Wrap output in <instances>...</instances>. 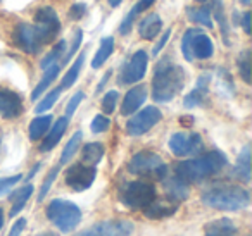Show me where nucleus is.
I'll list each match as a JSON object with an SVG mask.
<instances>
[{"mask_svg": "<svg viewBox=\"0 0 252 236\" xmlns=\"http://www.w3.org/2000/svg\"><path fill=\"white\" fill-rule=\"evenodd\" d=\"M185 71L169 59H162L156 66L154 80H152V97L156 102H169L183 90L185 85Z\"/></svg>", "mask_w": 252, "mask_h": 236, "instance_id": "f257e3e1", "label": "nucleus"}, {"mask_svg": "<svg viewBox=\"0 0 252 236\" xmlns=\"http://www.w3.org/2000/svg\"><path fill=\"white\" fill-rule=\"evenodd\" d=\"M226 166V155L218 150L197 157V159L183 160L175 167L176 177H180L185 183H199L206 177L214 176Z\"/></svg>", "mask_w": 252, "mask_h": 236, "instance_id": "f03ea898", "label": "nucleus"}, {"mask_svg": "<svg viewBox=\"0 0 252 236\" xmlns=\"http://www.w3.org/2000/svg\"><path fill=\"white\" fill-rule=\"evenodd\" d=\"M204 205L216 210L223 212H235L249 207L251 204V195L245 188L238 184H218L202 193Z\"/></svg>", "mask_w": 252, "mask_h": 236, "instance_id": "7ed1b4c3", "label": "nucleus"}, {"mask_svg": "<svg viewBox=\"0 0 252 236\" xmlns=\"http://www.w3.org/2000/svg\"><path fill=\"white\" fill-rule=\"evenodd\" d=\"M47 217L61 233H69L80 224L81 210L73 202L56 198L47 207Z\"/></svg>", "mask_w": 252, "mask_h": 236, "instance_id": "20e7f679", "label": "nucleus"}, {"mask_svg": "<svg viewBox=\"0 0 252 236\" xmlns=\"http://www.w3.org/2000/svg\"><path fill=\"white\" fill-rule=\"evenodd\" d=\"M128 171L137 176L152 177L158 181H162L168 176V166L161 159V155H158L156 152H149V150L135 153L128 162Z\"/></svg>", "mask_w": 252, "mask_h": 236, "instance_id": "39448f33", "label": "nucleus"}, {"mask_svg": "<svg viewBox=\"0 0 252 236\" xmlns=\"http://www.w3.org/2000/svg\"><path fill=\"white\" fill-rule=\"evenodd\" d=\"M156 198V186L147 181H131L119 191V200L130 208H145Z\"/></svg>", "mask_w": 252, "mask_h": 236, "instance_id": "423d86ee", "label": "nucleus"}, {"mask_svg": "<svg viewBox=\"0 0 252 236\" xmlns=\"http://www.w3.org/2000/svg\"><path fill=\"white\" fill-rule=\"evenodd\" d=\"M35 30L42 43H52L61 31V21L52 7H40L35 14Z\"/></svg>", "mask_w": 252, "mask_h": 236, "instance_id": "0eeeda50", "label": "nucleus"}, {"mask_svg": "<svg viewBox=\"0 0 252 236\" xmlns=\"http://www.w3.org/2000/svg\"><path fill=\"white\" fill-rule=\"evenodd\" d=\"M162 119V112L158 107H145L126 122V133L130 136H142L151 131Z\"/></svg>", "mask_w": 252, "mask_h": 236, "instance_id": "6e6552de", "label": "nucleus"}, {"mask_svg": "<svg viewBox=\"0 0 252 236\" xmlns=\"http://www.w3.org/2000/svg\"><path fill=\"white\" fill-rule=\"evenodd\" d=\"M95 176H97V169L94 166H87V164H73L69 169L66 171L64 181L73 191H85L94 184Z\"/></svg>", "mask_w": 252, "mask_h": 236, "instance_id": "1a4fd4ad", "label": "nucleus"}, {"mask_svg": "<svg viewBox=\"0 0 252 236\" xmlns=\"http://www.w3.org/2000/svg\"><path fill=\"white\" fill-rule=\"evenodd\" d=\"M147 66H149L147 52L145 50L135 52L131 56V59L128 60V64L123 67L121 74H119V85H131L144 80L145 73H147Z\"/></svg>", "mask_w": 252, "mask_h": 236, "instance_id": "9d476101", "label": "nucleus"}, {"mask_svg": "<svg viewBox=\"0 0 252 236\" xmlns=\"http://www.w3.org/2000/svg\"><path fill=\"white\" fill-rule=\"evenodd\" d=\"M133 233V222L130 221H104L74 236H130Z\"/></svg>", "mask_w": 252, "mask_h": 236, "instance_id": "9b49d317", "label": "nucleus"}, {"mask_svg": "<svg viewBox=\"0 0 252 236\" xmlns=\"http://www.w3.org/2000/svg\"><path fill=\"white\" fill-rule=\"evenodd\" d=\"M169 148L176 157L195 155L202 150V138L197 133H175L169 140Z\"/></svg>", "mask_w": 252, "mask_h": 236, "instance_id": "f8f14e48", "label": "nucleus"}, {"mask_svg": "<svg viewBox=\"0 0 252 236\" xmlns=\"http://www.w3.org/2000/svg\"><path fill=\"white\" fill-rule=\"evenodd\" d=\"M14 42H16V45L26 54H38L43 47L35 26L28 25V23H21V25L16 26Z\"/></svg>", "mask_w": 252, "mask_h": 236, "instance_id": "ddd939ff", "label": "nucleus"}, {"mask_svg": "<svg viewBox=\"0 0 252 236\" xmlns=\"http://www.w3.org/2000/svg\"><path fill=\"white\" fill-rule=\"evenodd\" d=\"M23 114V100L16 91L0 88V118L16 119Z\"/></svg>", "mask_w": 252, "mask_h": 236, "instance_id": "4468645a", "label": "nucleus"}, {"mask_svg": "<svg viewBox=\"0 0 252 236\" xmlns=\"http://www.w3.org/2000/svg\"><path fill=\"white\" fill-rule=\"evenodd\" d=\"M190 50H192L193 59H211L214 54L213 40L207 35H204V33H200V30H193L192 40H190Z\"/></svg>", "mask_w": 252, "mask_h": 236, "instance_id": "2eb2a0df", "label": "nucleus"}, {"mask_svg": "<svg viewBox=\"0 0 252 236\" xmlns=\"http://www.w3.org/2000/svg\"><path fill=\"white\" fill-rule=\"evenodd\" d=\"M147 100V88L144 85H138V87L131 88L128 93H126L125 100L121 105V114L123 116H131L142 107V104Z\"/></svg>", "mask_w": 252, "mask_h": 236, "instance_id": "dca6fc26", "label": "nucleus"}, {"mask_svg": "<svg viewBox=\"0 0 252 236\" xmlns=\"http://www.w3.org/2000/svg\"><path fill=\"white\" fill-rule=\"evenodd\" d=\"M209 81H211V74H202V76L199 78L195 88H193L185 97V100H183L185 107H200L202 104H206L207 91H209Z\"/></svg>", "mask_w": 252, "mask_h": 236, "instance_id": "f3484780", "label": "nucleus"}, {"mask_svg": "<svg viewBox=\"0 0 252 236\" xmlns=\"http://www.w3.org/2000/svg\"><path fill=\"white\" fill-rule=\"evenodd\" d=\"M145 215L149 219H162V217H169L178 210V202L175 200H152L147 207L144 208Z\"/></svg>", "mask_w": 252, "mask_h": 236, "instance_id": "a211bd4d", "label": "nucleus"}, {"mask_svg": "<svg viewBox=\"0 0 252 236\" xmlns=\"http://www.w3.org/2000/svg\"><path fill=\"white\" fill-rule=\"evenodd\" d=\"M67 124H69L67 118H59V121L52 128H49V131L45 133V140H43L42 147H40V152H50L54 147L59 145L61 138H63V135L67 129Z\"/></svg>", "mask_w": 252, "mask_h": 236, "instance_id": "6ab92c4d", "label": "nucleus"}, {"mask_svg": "<svg viewBox=\"0 0 252 236\" xmlns=\"http://www.w3.org/2000/svg\"><path fill=\"white\" fill-rule=\"evenodd\" d=\"M237 235V226L231 219L221 217L206 224V236H235Z\"/></svg>", "mask_w": 252, "mask_h": 236, "instance_id": "aec40b11", "label": "nucleus"}, {"mask_svg": "<svg viewBox=\"0 0 252 236\" xmlns=\"http://www.w3.org/2000/svg\"><path fill=\"white\" fill-rule=\"evenodd\" d=\"M162 30V21L156 12L145 16L140 23H138V33L144 40H154L156 36L161 33Z\"/></svg>", "mask_w": 252, "mask_h": 236, "instance_id": "412c9836", "label": "nucleus"}, {"mask_svg": "<svg viewBox=\"0 0 252 236\" xmlns=\"http://www.w3.org/2000/svg\"><path fill=\"white\" fill-rule=\"evenodd\" d=\"M164 181V190L166 193H168V197L171 198V200L175 202H183L189 198L190 195V190H189V183H185V181H182L180 177H169V179H162Z\"/></svg>", "mask_w": 252, "mask_h": 236, "instance_id": "4be33fe9", "label": "nucleus"}, {"mask_svg": "<svg viewBox=\"0 0 252 236\" xmlns=\"http://www.w3.org/2000/svg\"><path fill=\"white\" fill-rule=\"evenodd\" d=\"M50 124H52V116L50 114H45V116H38L32 121L28 128V136L32 142H36L40 140L42 136H45V133L49 131Z\"/></svg>", "mask_w": 252, "mask_h": 236, "instance_id": "5701e85b", "label": "nucleus"}, {"mask_svg": "<svg viewBox=\"0 0 252 236\" xmlns=\"http://www.w3.org/2000/svg\"><path fill=\"white\" fill-rule=\"evenodd\" d=\"M235 176L244 183L251 181V148L244 147L237 159V167H235Z\"/></svg>", "mask_w": 252, "mask_h": 236, "instance_id": "b1692460", "label": "nucleus"}, {"mask_svg": "<svg viewBox=\"0 0 252 236\" xmlns=\"http://www.w3.org/2000/svg\"><path fill=\"white\" fill-rule=\"evenodd\" d=\"M61 69H63L61 62H57V64H54V66L47 67V69H45V76L42 78V81H40V83L36 85V88L33 90V93H32L33 100H36V98H40V95L45 93V90L50 87V83H52V81L57 78V74H59Z\"/></svg>", "mask_w": 252, "mask_h": 236, "instance_id": "393cba45", "label": "nucleus"}, {"mask_svg": "<svg viewBox=\"0 0 252 236\" xmlns=\"http://www.w3.org/2000/svg\"><path fill=\"white\" fill-rule=\"evenodd\" d=\"M104 145L102 143H87V145L83 147V152H81V157H83V162L87 164V166H97L98 162L102 160V157H104Z\"/></svg>", "mask_w": 252, "mask_h": 236, "instance_id": "a878e982", "label": "nucleus"}, {"mask_svg": "<svg viewBox=\"0 0 252 236\" xmlns=\"http://www.w3.org/2000/svg\"><path fill=\"white\" fill-rule=\"evenodd\" d=\"M33 193V184H26V186L19 188L18 191H16L14 195L11 197L12 200V208H11V217H16V215L19 214V212L23 210V207L26 205V202H28V198L32 197Z\"/></svg>", "mask_w": 252, "mask_h": 236, "instance_id": "bb28decb", "label": "nucleus"}, {"mask_svg": "<svg viewBox=\"0 0 252 236\" xmlns=\"http://www.w3.org/2000/svg\"><path fill=\"white\" fill-rule=\"evenodd\" d=\"M209 11L214 14V18H216V21L220 23V26H221V35H223L224 43H226V45H230V26H228L226 16H224L223 4H221L220 0H214Z\"/></svg>", "mask_w": 252, "mask_h": 236, "instance_id": "cd10ccee", "label": "nucleus"}, {"mask_svg": "<svg viewBox=\"0 0 252 236\" xmlns=\"http://www.w3.org/2000/svg\"><path fill=\"white\" fill-rule=\"evenodd\" d=\"M112 52H114V38L107 36V38H104L100 42L98 52L95 54L94 60H92V67H94V69H98V67H100L102 64H104L105 60L109 59V57H111Z\"/></svg>", "mask_w": 252, "mask_h": 236, "instance_id": "c85d7f7f", "label": "nucleus"}, {"mask_svg": "<svg viewBox=\"0 0 252 236\" xmlns=\"http://www.w3.org/2000/svg\"><path fill=\"white\" fill-rule=\"evenodd\" d=\"M187 16L189 19L193 23V25H202L206 28H213V18H211L209 9L206 7H190L187 11Z\"/></svg>", "mask_w": 252, "mask_h": 236, "instance_id": "c756f323", "label": "nucleus"}, {"mask_svg": "<svg viewBox=\"0 0 252 236\" xmlns=\"http://www.w3.org/2000/svg\"><path fill=\"white\" fill-rule=\"evenodd\" d=\"M81 140H83V133H81V131H76L73 136H71L69 142L66 143V147H64V150H63V155H61L59 166H64V164H67L71 159H73L74 153H76L78 148H80Z\"/></svg>", "mask_w": 252, "mask_h": 236, "instance_id": "7c9ffc66", "label": "nucleus"}, {"mask_svg": "<svg viewBox=\"0 0 252 236\" xmlns=\"http://www.w3.org/2000/svg\"><path fill=\"white\" fill-rule=\"evenodd\" d=\"M83 62H85V54H80V56H78V59L73 62V66L69 67V71H67V73L64 74L63 81H61V88H63V90H66V88L73 87V85L76 83L78 74H80Z\"/></svg>", "mask_w": 252, "mask_h": 236, "instance_id": "2f4dec72", "label": "nucleus"}, {"mask_svg": "<svg viewBox=\"0 0 252 236\" xmlns=\"http://www.w3.org/2000/svg\"><path fill=\"white\" fill-rule=\"evenodd\" d=\"M64 54H66V42H64V40H61L59 43H56V47L52 49V52L47 54L45 59L42 60V69L45 71L47 67L61 62V60H63V57H64Z\"/></svg>", "mask_w": 252, "mask_h": 236, "instance_id": "473e14b6", "label": "nucleus"}, {"mask_svg": "<svg viewBox=\"0 0 252 236\" xmlns=\"http://www.w3.org/2000/svg\"><path fill=\"white\" fill-rule=\"evenodd\" d=\"M237 64H238V73H240L242 80H244L245 83H251V52L244 50V52L240 54V57H238Z\"/></svg>", "mask_w": 252, "mask_h": 236, "instance_id": "72a5a7b5", "label": "nucleus"}, {"mask_svg": "<svg viewBox=\"0 0 252 236\" xmlns=\"http://www.w3.org/2000/svg\"><path fill=\"white\" fill-rule=\"evenodd\" d=\"M61 91H63V88H54L50 93H47L45 95V98H43L42 102H38V105L35 107V111L38 112V114H42V112H45V111H49V109H52L54 107V104L57 102V98L61 97Z\"/></svg>", "mask_w": 252, "mask_h": 236, "instance_id": "f704fd0d", "label": "nucleus"}, {"mask_svg": "<svg viewBox=\"0 0 252 236\" xmlns=\"http://www.w3.org/2000/svg\"><path fill=\"white\" fill-rule=\"evenodd\" d=\"M81 42H83V31H81V30H76V33H74V38H73V43H71V49L64 54L63 60H61V66H64V64H67L71 59H73V56L78 52V49H80Z\"/></svg>", "mask_w": 252, "mask_h": 236, "instance_id": "c9c22d12", "label": "nucleus"}, {"mask_svg": "<svg viewBox=\"0 0 252 236\" xmlns=\"http://www.w3.org/2000/svg\"><path fill=\"white\" fill-rule=\"evenodd\" d=\"M138 14H140V9H138V5L135 4L133 7H131V11L125 16V19H123L121 26H119V33H121V35H126V33H130L131 26H133V23H135V19H137Z\"/></svg>", "mask_w": 252, "mask_h": 236, "instance_id": "e433bc0d", "label": "nucleus"}, {"mask_svg": "<svg viewBox=\"0 0 252 236\" xmlns=\"http://www.w3.org/2000/svg\"><path fill=\"white\" fill-rule=\"evenodd\" d=\"M59 169H61V166H56V167H52V169H50V173H49V174H47L45 181H43L42 188H40L38 202H43V198H45V195L49 193L50 186H52V183H54V181H56V176H57V173H59Z\"/></svg>", "mask_w": 252, "mask_h": 236, "instance_id": "4c0bfd02", "label": "nucleus"}, {"mask_svg": "<svg viewBox=\"0 0 252 236\" xmlns=\"http://www.w3.org/2000/svg\"><path fill=\"white\" fill-rule=\"evenodd\" d=\"M118 98H119V93L116 90L107 91V93L104 95V98H102V111H104L105 114H112L116 109V104H118Z\"/></svg>", "mask_w": 252, "mask_h": 236, "instance_id": "58836bf2", "label": "nucleus"}, {"mask_svg": "<svg viewBox=\"0 0 252 236\" xmlns=\"http://www.w3.org/2000/svg\"><path fill=\"white\" fill-rule=\"evenodd\" d=\"M19 181H21V174H16V176H9V177H0V197L9 193Z\"/></svg>", "mask_w": 252, "mask_h": 236, "instance_id": "ea45409f", "label": "nucleus"}, {"mask_svg": "<svg viewBox=\"0 0 252 236\" xmlns=\"http://www.w3.org/2000/svg\"><path fill=\"white\" fill-rule=\"evenodd\" d=\"M193 30H195V28L187 30L185 35H183V38H182V52H183V57H185V59L189 60V62H192V60H193L192 50H190V40H192Z\"/></svg>", "mask_w": 252, "mask_h": 236, "instance_id": "a19ab883", "label": "nucleus"}, {"mask_svg": "<svg viewBox=\"0 0 252 236\" xmlns=\"http://www.w3.org/2000/svg\"><path fill=\"white\" fill-rule=\"evenodd\" d=\"M109 126H111V121H109V118H105V116H95V119L92 121V131L94 133H104L109 129Z\"/></svg>", "mask_w": 252, "mask_h": 236, "instance_id": "79ce46f5", "label": "nucleus"}, {"mask_svg": "<svg viewBox=\"0 0 252 236\" xmlns=\"http://www.w3.org/2000/svg\"><path fill=\"white\" fill-rule=\"evenodd\" d=\"M85 98L83 91H78V93L73 95V98H71L69 102H67V107H66V118H69V116H73L74 112H76L78 105L81 104V100Z\"/></svg>", "mask_w": 252, "mask_h": 236, "instance_id": "37998d69", "label": "nucleus"}, {"mask_svg": "<svg viewBox=\"0 0 252 236\" xmlns=\"http://www.w3.org/2000/svg\"><path fill=\"white\" fill-rule=\"evenodd\" d=\"M85 14H87V5H85V4H74V5H71V9H69V18L73 19V21H78V19H81Z\"/></svg>", "mask_w": 252, "mask_h": 236, "instance_id": "c03bdc74", "label": "nucleus"}, {"mask_svg": "<svg viewBox=\"0 0 252 236\" xmlns=\"http://www.w3.org/2000/svg\"><path fill=\"white\" fill-rule=\"evenodd\" d=\"M169 36H171V28H169V30H166V31L162 33V36H161V38H159V42L154 45V49H152V54H154V57L158 56V54L161 52L162 49H164V45H166V42H168V40H169Z\"/></svg>", "mask_w": 252, "mask_h": 236, "instance_id": "a18cd8bd", "label": "nucleus"}, {"mask_svg": "<svg viewBox=\"0 0 252 236\" xmlns=\"http://www.w3.org/2000/svg\"><path fill=\"white\" fill-rule=\"evenodd\" d=\"M25 228H26V219H18V222L12 226L11 233H9L7 236H21V233L25 231Z\"/></svg>", "mask_w": 252, "mask_h": 236, "instance_id": "49530a36", "label": "nucleus"}, {"mask_svg": "<svg viewBox=\"0 0 252 236\" xmlns=\"http://www.w3.org/2000/svg\"><path fill=\"white\" fill-rule=\"evenodd\" d=\"M242 28L247 35H251V12H244L242 16Z\"/></svg>", "mask_w": 252, "mask_h": 236, "instance_id": "de8ad7c7", "label": "nucleus"}, {"mask_svg": "<svg viewBox=\"0 0 252 236\" xmlns=\"http://www.w3.org/2000/svg\"><path fill=\"white\" fill-rule=\"evenodd\" d=\"M154 2H156V0H140V2H138V9H140V12L142 11H145V9H149V7H151V5L152 4H154Z\"/></svg>", "mask_w": 252, "mask_h": 236, "instance_id": "09e8293b", "label": "nucleus"}, {"mask_svg": "<svg viewBox=\"0 0 252 236\" xmlns=\"http://www.w3.org/2000/svg\"><path fill=\"white\" fill-rule=\"evenodd\" d=\"M109 76H111V71H107V73H105V76H104V80H102V83H100V85H98V87H97V91H100L102 88H104V85L107 83Z\"/></svg>", "mask_w": 252, "mask_h": 236, "instance_id": "8fccbe9b", "label": "nucleus"}, {"mask_svg": "<svg viewBox=\"0 0 252 236\" xmlns=\"http://www.w3.org/2000/svg\"><path fill=\"white\" fill-rule=\"evenodd\" d=\"M180 122H182V124H192V118H190V116H185V118H182L180 119Z\"/></svg>", "mask_w": 252, "mask_h": 236, "instance_id": "3c124183", "label": "nucleus"}, {"mask_svg": "<svg viewBox=\"0 0 252 236\" xmlns=\"http://www.w3.org/2000/svg\"><path fill=\"white\" fill-rule=\"evenodd\" d=\"M38 169H40V164H36V166L33 167L32 171H30V174H28V179H32V177L35 176V174H36V171H38Z\"/></svg>", "mask_w": 252, "mask_h": 236, "instance_id": "603ef678", "label": "nucleus"}, {"mask_svg": "<svg viewBox=\"0 0 252 236\" xmlns=\"http://www.w3.org/2000/svg\"><path fill=\"white\" fill-rule=\"evenodd\" d=\"M107 2H109V5H111V7H118L123 0H107Z\"/></svg>", "mask_w": 252, "mask_h": 236, "instance_id": "864d4df0", "label": "nucleus"}, {"mask_svg": "<svg viewBox=\"0 0 252 236\" xmlns=\"http://www.w3.org/2000/svg\"><path fill=\"white\" fill-rule=\"evenodd\" d=\"M2 226H4V210L0 208V229H2Z\"/></svg>", "mask_w": 252, "mask_h": 236, "instance_id": "5fc2aeb1", "label": "nucleus"}, {"mask_svg": "<svg viewBox=\"0 0 252 236\" xmlns=\"http://www.w3.org/2000/svg\"><path fill=\"white\" fill-rule=\"evenodd\" d=\"M240 4L242 5H249V4H251V0H240Z\"/></svg>", "mask_w": 252, "mask_h": 236, "instance_id": "6e6d98bb", "label": "nucleus"}, {"mask_svg": "<svg viewBox=\"0 0 252 236\" xmlns=\"http://www.w3.org/2000/svg\"><path fill=\"white\" fill-rule=\"evenodd\" d=\"M195 2H200V4H202V2H207V0H195Z\"/></svg>", "mask_w": 252, "mask_h": 236, "instance_id": "4d7b16f0", "label": "nucleus"}]
</instances>
